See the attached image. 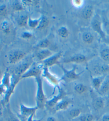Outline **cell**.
Here are the masks:
<instances>
[{
    "mask_svg": "<svg viewBox=\"0 0 109 121\" xmlns=\"http://www.w3.org/2000/svg\"><path fill=\"white\" fill-rule=\"evenodd\" d=\"M31 65H32V62H23L19 64L17 67H16L14 69V75L16 76L21 78L22 75L28 70Z\"/></svg>",
    "mask_w": 109,
    "mask_h": 121,
    "instance_id": "7c38bea8",
    "label": "cell"
},
{
    "mask_svg": "<svg viewBox=\"0 0 109 121\" xmlns=\"http://www.w3.org/2000/svg\"><path fill=\"white\" fill-rule=\"evenodd\" d=\"M102 27L105 34L109 35V20L105 14H103L101 18Z\"/></svg>",
    "mask_w": 109,
    "mask_h": 121,
    "instance_id": "603a6c76",
    "label": "cell"
},
{
    "mask_svg": "<svg viewBox=\"0 0 109 121\" xmlns=\"http://www.w3.org/2000/svg\"><path fill=\"white\" fill-rule=\"evenodd\" d=\"M11 7L12 10L14 11H21L24 10V6L22 3L19 1H14L12 2Z\"/></svg>",
    "mask_w": 109,
    "mask_h": 121,
    "instance_id": "484cf974",
    "label": "cell"
},
{
    "mask_svg": "<svg viewBox=\"0 0 109 121\" xmlns=\"http://www.w3.org/2000/svg\"><path fill=\"white\" fill-rule=\"evenodd\" d=\"M82 39L83 42L87 44H91L94 42V35L89 32H85L82 35Z\"/></svg>",
    "mask_w": 109,
    "mask_h": 121,
    "instance_id": "7402d4cb",
    "label": "cell"
},
{
    "mask_svg": "<svg viewBox=\"0 0 109 121\" xmlns=\"http://www.w3.org/2000/svg\"><path fill=\"white\" fill-rule=\"evenodd\" d=\"M106 77L105 76H95L92 78V83L93 85V88L96 91L99 90L103 82L104 81Z\"/></svg>",
    "mask_w": 109,
    "mask_h": 121,
    "instance_id": "e0dca14e",
    "label": "cell"
},
{
    "mask_svg": "<svg viewBox=\"0 0 109 121\" xmlns=\"http://www.w3.org/2000/svg\"><path fill=\"white\" fill-rule=\"evenodd\" d=\"M37 83V92H36V106L38 109H44L46 105L47 100L46 98L43 89V80L41 76L36 78Z\"/></svg>",
    "mask_w": 109,
    "mask_h": 121,
    "instance_id": "6da1fadb",
    "label": "cell"
},
{
    "mask_svg": "<svg viewBox=\"0 0 109 121\" xmlns=\"http://www.w3.org/2000/svg\"><path fill=\"white\" fill-rule=\"evenodd\" d=\"M39 25L37 27V30H42L46 28L50 24V20L45 15H42L41 17L39 18Z\"/></svg>",
    "mask_w": 109,
    "mask_h": 121,
    "instance_id": "d6986e66",
    "label": "cell"
},
{
    "mask_svg": "<svg viewBox=\"0 0 109 121\" xmlns=\"http://www.w3.org/2000/svg\"><path fill=\"white\" fill-rule=\"evenodd\" d=\"M44 65H42L33 64L28 70L21 77V79L29 78H35L42 75Z\"/></svg>",
    "mask_w": 109,
    "mask_h": 121,
    "instance_id": "277c9868",
    "label": "cell"
},
{
    "mask_svg": "<svg viewBox=\"0 0 109 121\" xmlns=\"http://www.w3.org/2000/svg\"><path fill=\"white\" fill-rule=\"evenodd\" d=\"M70 105V102L66 100H62L57 105H56L54 109L56 112L62 111V110H66L69 107Z\"/></svg>",
    "mask_w": 109,
    "mask_h": 121,
    "instance_id": "ac0fdd59",
    "label": "cell"
},
{
    "mask_svg": "<svg viewBox=\"0 0 109 121\" xmlns=\"http://www.w3.org/2000/svg\"><path fill=\"white\" fill-rule=\"evenodd\" d=\"M94 7L92 5H87L81 12V17L86 20H90L93 17Z\"/></svg>",
    "mask_w": 109,
    "mask_h": 121,
    "instance_id": "4fadbf2b",
    "label": "cell"
},
{
    "mask_svg": "<svg viewBox=\"0 0 109 121\" xmlns=\"http://www.w3.org/2000/svg\"><path fill=\"white\" fill-rule=\"evenodd\" d=\"M100 57L103 61L105 62H109V49H104L101 51Z\"/></svg>",
    "mask_w": 109,
    "mask_h": 121,
    "instance_id": "f546056e",
    "label": "cell"
},
{
    "mask_svg": "<svg viewBox=\"0 0 109 121\" xmlns=\"http://www.w3.org/2000/svg\"><path fill=\"white\" fill-rule=\"evenodd\" d=\"M8 10L5 4L0 5V17H5L8 14Z\"/></svg>",
    "mask_w": 109,
    "mask_h": 121,
    "instance_id": "1f68e13d",
    "label": "cell"
},
{
    "mask_svg": "<svg viewBox=\"0 0 109 121\" xmlns=\"http://www.w3.org/2000/svg\"><path fill=\"white\" fill-rule=\"evenodd\" d=\"M62 56V52H59L56 54H54L51 56V57L47 58V59L45 60L44 61H42L43 63V65L44 66H46L47 67H52L55 65H60L59 60L61 58Z\"/></svg>",
    "mask_w": 109,
    "mask_h": 121,
    "instance_id": "30bf717a",
    "label": "cell"
},
{
    "mask_svg": "<svg viewBox=\"0 0 109 121\" xmlns=\"http://www.w3.org/2000/svg\"><path fill=\"white\" fill-rule=\"evenodd\" d=\"M26 53L20 49H14L8 55V59L10 64H15L20 61L26 57Z\"/></svg>",
    "mask_w": 109,
    "mask_h": 121,
    "instance_id": "5b68a950",
    "label": "cell"
},
{
    "mask_svg": "<svg viewBox=\"0 0 109 121\" xmlns=\"http://www.w3.org/2000/svg\"><path fill=\"white\" fill-rule=\"evenodd\" d=\"M46 121H57V120L53 116H49L47 118Z\"/></svg>",
    "mask_w": 109,
    "mask_h": 121,
    "instance_id": "74e56055",
    "label": "cell"
},
{
    "mask_svg": "<svg viewBox=\"0 0 109 121\" xmlns=\"http://www.w3.org/2000/svg\"><path fill=\"white\" fill-rule=\"evenodd\" d=\"M38 109V108L36 106L34 107H29L24 105V104H21L20 107V116L22 119L26 121L29 118L34 117L36 112Z\"/></svg>",
    "mask_w": 109,
    "mask_h": 121,
    "instance_id": "8992f818",
    "label": "cell"
},
{
    "mask_svg": "<svg viewBox=\"0 0 109 121\" xmlns=\"http://www.w3.org/2000/svg\"><path fill=\"white\" fill-rule=\"evenodd\" d=\"M58 35L62 39L68 38L69 35V31L68 28L66 26H61L58 29Z\"/></svg>",
    "mask_w": 109,
    "mask_h": 121,
    "instance_id": "d4e9b609",
    "label": "cell"
},
{
    "mask_svg": "<svg viewBox=\"0 0 109 121\" xmlns=\"http://www.w3.org/2000/svg\"><path fill=\"white\" fill-rule=\"evenodd\" d=\"M66 93L63 90L59 87V93L56 95L54 97L49 100L46 101V105L50 108L55 107V106L59 103V102L62 100V99L66 96Z\"/></svg>",
    "mask_w": 109,
    "mask_h": 121,
    "instance_id": "ba28073f",
    "label": "cell"
},
{
    "mask_svg": "<svg viewBox=\"0 0 109 121\" xmlns=\"http://www.w3.org/2000/svg\"><path fill=\"white\" fill-rule=\"evenodd\" d=\"M76 120L78 121H93L94 116L91 114H85L81 115Z\"/></svg>",
    "mask_w": 109,
    "mask_h": 121,
    "instance_id": "f1b7e54d",
    "label": "cell"
},
{
    "mask_svg": "<svg viewBox=\"0 0 109 121\" xmlns=\"http://www.w3.org/2000/svg\"><path fill=\"white\" fill-rule=\"evenodd\" d=\"M0 51H1V47H0Z\"/></svg>",
    "mask_w": 109,
    "mask_h": 121,
    "instance_id": "ab89813d",
    "label": "cell"
},
{
    "mask_svg": "<svg viewBox=\"0 0 109 121\" xmlns=\"http://www.w3.org/2000/svg\"><path fill=\"white\" fill-rule=\"evenodd\" d=\"M83 1L81 0H74L72 1V3L76 7H80L83 4Z\"/></svg>",
    "mask_w": 109,
    "mask_h": 121,
    "instance_id": "836d02e7",
    "label": "cell"
},
{
    "mask_svg": "<svg viewBox=\"0 0 109 121\" xmlns=\"http://www.w3.org/2000/svg\"><path fill=\"white\" fill-rule=\"evenodd\" d=\"M8 121H20L19 119L14 116H10L8 119Z\"/></svg>",
    "mask_w": 109,
    "mask_h": 121,
    "instance_id": "d590c367",
    "label": "cell"
},
{
    "mask_svg": "<svg viewBox=\"0 0 109 121\" xmlns=\"http://www.w3.org/2000/svg\"><path fill=\"white\" fill-rule=\"evenodd\" d=\"M105 106V99L102 97H97L94 99L93 106L95 110L103 109Z\"/></svg>",
    "mask_w": 109,
    "mask_h": 121,
    "instance_id": "2e32d148",
    "label": "cell"
},
{
    "mask_svg": "<svg viewBox=\"0 0 109 121\" xmlns=\"http://www.w3.org/2000/svg\"><path fill=\"white\" fill-rule=\"evenodd\" d=\"M39 20H40V19H31V18H29L28 25L31 28L37 29V27L39 25Z\"/></svg>",
    "mask_w": 109,
    "mask_h": 121,
    "instance_id": "4dcf8cb0",
    "label": "cell"
},
{
    "mask_svg": "<svg viewBox=\"0 0 109 121\" xmlns=\"http://www.w3.org/2000/svg\"><path fill=\"white\" fill-rule=\"evenodd\" d=\"M101 121H109V114H105L102 116Z\"/></svg>",
    "mask_w": 109,
    "mask_h": 121,
    "instance_id": "e575fe53",
    "label": "cell"
},
{
    "mask_svg": "<svg viewBox=\"0 0 109 121\" xmlns=\"http://www.w3.org/2000/svg\"><path fill=\"white\" fill-rule=\"evenodd\" d=\"M2 72L1 69H0V80H1L2 78Z\"/></svg>",
    "mask_w": 109,
    "mask_h": 121,
    "instance_id": "f35d334b",
    "label": "cell"
},
{
    "mask_svg": "<svg viewBox=\"0 0 109 121\" xmlns=\"http://www.w3.org/2000/svg\"><path fill=\"white\" fill-rule=\"evenodd\" d=\"M29 17L27 14H22L19 16L17 18L16 22L18 25L20 27H26L28 25V22L29 19Z\"/></svg>",
    "mask_w": 109,
    "mask_h": 121,
    "instance_id": "ffe728a7",
    "label": "cell"
},
{
    "mask_svg": "<svg viewBox=\"0 0 109 121\" xmlns=\"http://www.w3.org/2000/svg\"><path fill=\"white\" fill-rule=\"evenodd\" d=\"M92 72L96 76H103L109 72V66L106 64H96L92 68Z\"/></svg>",
    "mask_w": 109,
    "mask_h": 121,
    "instance_id": "8fae6325",
    "label": "cell"
},
{
    "mask_svg": "<svg viewBox=\"0 0 109 121\" xmlns=\"http://www.w3.org/2000/svg\"><path fill=\"white\" fill-rule=\"evenodd\" d=\"M1 29L5 34H9L11 32V25L9 22L7 20H4L1 23Z\"/></svg>",
    "mask_w": 109,
    "mask_h": 121,
    "instance_id": "44dd1931",
    "label": "cell"
},
{
    "mask_svg": "<svg viewBox=\"0 0 109 121\" xmlns=\"http://www.w3.org/2000/svg\"><path fill=\"white\" fill-rule=\"evenodd\" d=\"M74 90L79 95H82L87 90V87L83 83H78L74 87Z\"/></svg>",
    "mask_w": 109,
    "mask_h": 121,
    "instance_id": "cb8c5ba5",
    "label": "cell"
},
{
    "mask_svg": "<svg viewBox=\"0 0 109 121\" xmlns=\"http://www.w3.org/2000/svg\"><path fill=\"white\" fill-rule=\"evenodd\" d=\"M91 26L93 30L100 35L103 40L108 43L106 39V34L103 30L101 18L98 14L94 16L92 18L91 21Z\"/></svg>",
    "mask_w": 109,
    "mask_h": 121,
    "instance_id": "3957f363",
    "label": "cell"
},
{
    "mask_svg": "<svg viewBox=\"0 0 109 121\" xmlns=\"http://www.w3.org/2000/svg\"><path fill=\"white\" fill-rule=\"evenodd\" d=\"M81 110L79 108H74L69 112V115L72 119L76 120L81 115Z\"/></svg>",
    "mask_w": 109,
    "mask_h": 121,
    "instance_id": "83f0119b",
    "label": "cell"
},
{
    "mask_svg": "<svg viewBox=\"0 0 109 121\" xmlns=\"http://www.w3.org/2000/svg\"><path fill=\"white\" fill-rule=\"evenodd\" d=\"M51 44V42L47 39H43V40L41 41L36 46L37 49H46L50 47Z\"/></svg>",
    "mask_w": 109,
    "mask_h": 121,
    "instance_id": "4316f807",
    "label": "cell"
},
{
    "mask_svg": "<svg viewBox=\"0 0 109 121\" xmlns=\"http://www.w3.org/2000/svg\"><path fill=\"white\" fill-rule=\"evenodd\" d=\"M21 36L22 39H30L33 37V35L32 33L28 31H25V32H22V33L21 35Z\"/></svg>",
    "mask_w": 109,
    "mask_h": 121,
    "instance_id": "d6a6232c",
    "label": "cell"
},
{
    "mask_svg": "<svg viewBox=\"0 0 109 121\" xmlns=\"http://www.w3.org/2000/svg\"><path fill=\"white\" fill-rule=\"evenodd\" d=\"M59 66L62 69L63 72V75L62 77L61 80L64 81L66 82H70L78 80L83 73L82 72L80 73H77L76 72L77 67L76 65H74L73 68L70 70L67 69L62 65L60 64Z\"/></svg>",
    "mask_w": 109,
    "mask_h": 121,
    "instance_id": "7a4b0ae2",
    "label": "cell"
},
{
    "mask_svg": "<svg viewBox=\"0 0 109 121\" xmlns=\"http://www.w3.org/2000/svg\"><path fill=\"white\" fill-rule=\"evenodd\" d=\"M42 75L44 78H46L49 82L51 83V84L53 85L54 86L59 87L60 80L57 77H56L54 75L52 74L49 71V67L46 66H44L43 69Z\"/></svg>",
    "mask_w": 109,
    "mask_h": 121,
    "instance_id": "52a82bcc",
    "label": "cell"
},
{
    "mask_svg": "<svg viewBox=\"0 0 109 121\" xmlns=\"http://www.w3.org/2000/svg\"><path fill=\"white\" fill-rule=\"evenodd\" d=\"M87 59L88 58L86 56L81 53H78L65 59L63 61V62L64 64H83L86 62Z\"/></svg>",
    "mask_w": 109,
    "mask_h": 121,
    "instance_id": "9c48e42d",
    "label": "cell"
},
{
    "mask_svg": "<svg viewBox=\"0 0 109 121\" xmlns=\"http://www.w3.org/2000/svg\"><path fill=\"white\" fill-rule=\"evenodd\" d=\"M105 106L109 109V95L106 96V99L105 100Z\"/></svg>",
    "mask_w": 109,
    "mask_h": 121,
    "instance_id": "8d00e7d4",
    "label": "cell"
},
{
    "mask_svg": "<svg viewBox=\"0 0 109 121\" xmlns=\"http://www.w3.org/2000/svg\"><path fill=\"white\" fill-rule=\"evenodd\" d=\"M53 55L52 52L48 49H41L39 50L36 53V58L38 60L40 61H43L47 59V58L51 57Z\"/></svg>",
    "mask_w": 109,
    "mask_h": 121,
    "instance_id": "5bb4252c",
    "label": "cell"
},
{
    "mask_svg": "<svg viewBox=\"0 0 109 121\" xmlns=\"http://www.w3.org/2000/svg\"><path fill=\"white\" fill-rule=\"evenodd\" d=\"M101 96L109 95V78H105L101 86L97 91Z\"/></svg>",
    "mask_w": 109,
    "mask_h": 121,
    "instance_id": "9a60e30c",
    "label": "cell"
}]
</instances>
